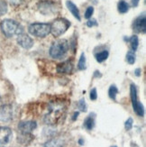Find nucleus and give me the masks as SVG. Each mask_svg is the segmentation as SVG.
Instances as JSON below:
<instances>
[{"label":"nucleus","instance_id":"obj_1","mask_svg":"<svg viewBox=\"0 0 146 147\" xmlns=\"http://www.w3.org/2000/svg\"><path fill=\"white\" fill-rule=\"evenodd\" d=\"M69 45L67 40L61 39L55 41L50 48L49 53L52 59H62L66 56Z\"/></svg>","mask_w":146,"mask_h":147},{"label":"nucleus","instance_id":"obj_2","mask_svg":"<svg viewBox=\"0 0 146 147\" xmlns=\"http://www.w3.org/2000/svg\"><path fill=\"white\" fill-rule=\"evenodd\" d=\"M1 30L3 34L8 38L24 33L23 27L12 19H5L1 22Z\"/></svg>","mask_w":146,"mask_h":147},{"label":"nucleus","instance_id":"obj_3","mask_svg":"<svg viewBox=\"0 0 146 147\" xmlns=\"http://www.w3.org/2000/svg\"><path fill=\"white\" fill-rule=\"evenodd\" d=\"M29 34L38 38H44L50 33V24L46 23H34L28 27Z\"/></svg>","mask_w":146,"mask_h":147},{"label":"nucleus","instance_id":"obj_4","mask_svg":"<svg viewBox=\"0 0 146 147\" xmlns=\"http://www.w3.org/2000/svg\"><path fill=\"white\" fill-rule=\"evenodd\" d=\"M71 26V22L65 18H57L50 24V34L54 37H59L62 35Z\"/></svg>","mask_w":146,"mask_h":147},{"label":"nucleus","instance_id":"obj_5","mask_svg":"<svg viewBox=\"0 0 146 147\" xmlns=\"http://www.w3.org/2000/svg\"><path fill=\"white\" fill-rule=\"evenodd\" d=\"M61 111H62V107L61 106H58L57 104H53L50 107V110L48 112V114L45 116V122L47 124H50V125H53L57 122V120H58L61 114Z\"/></svg>","mask_w":146,"mask_h":147},{"label":"nucleus","instance_id":"obj_6","mask_svg":"<svg viewBox=\"0 0 146 147\" xmlns=\"http://www.w3.org/2000/svg\"><path fill=\"white\" fill-rule=\"evenodd\" d=\"M38 8L42 15H52L58 12L56 4L50 1H43L38 4Z\"/></svg>","mask_w":146,"mask_h":147},{"label":"nucleus","instance_id":"obj_7","mask_svg":"<svg viewBox=\"0 0 146 147\" xmlns=\"http://www.w3.org/2000/svg\"><path fill=\"white\" fill-rule=\"evenodd\" d=\"M37 127V123L35 121H22L18 124V129L21 132L22 135H29Z\"/></svg>","mask_w":146,"mask_h":147},{"label":"nucleus","instance_id":"obj_8","mask_svg":"<svg viewBox=\"0 0 146 147\" xmlns=\"http://www.w3.org/2000/svg\"><path fill=\"white\" fill-rule=\"evenodd\" d=\"M17 43L22 48L29 50L34 46V40L29 35L23 33L17 35Z\"/></svg>","mask_w":146,"mask_h":147},{"label":"nucleus","instance_id":"obj_9","mask_svg":"<svg viewBox=\"0 0 146 147\" xmlns=\"http://www.w3.org/2000/svg\"><path fill=\"white\" fill-rule=\"evenodd\" d=\"M133 29L136 33H143L145 34L146 32V21H145V14H143L142 16H138L133 24Z\"/></svg>","mask_w":146,"mask_h":147},{"label":"nucleus","instance_id":"obj_10","mask_svg":"<svg viewBox=\"0 0 146 147\" xmlns=\"http://www.w3.org/2000/svg\"><path fill=\"white\" fill-rule=\"evenodd\" d=\"M13 118V107L11 105H3L0 107V121L8 122Z\"/></svg>","mask_w":146,"mask_h":147},{"label":"nucleus","instance_id":"obj_11","mask_svg":"<svg viewBox=\"0 0 146 147\" xmlns=\"http://www.w3.org/2000/svg\"><path fill=\"white\" fill-rule=\"evenodd\" d=\"M13 136L12 130L7 126H0V144H8Z\"/></svg>","mask_w":146,"mask_h":147},{"label":"nucleus","instance_id":"obj_12","mask_svg":"<svg viewBox=\"0 0 146 147\" xmlns=\"http://www.w3.org/2000/svg\"><path fill=\"white\" fill-rule=\"evenodd\" d=\"M73 62L71 61H66L57 65L56 71L61 74H71L73 71Z\"/></svg>","mask_w":146,"mask_h":147},{"label":"nucleus","instance_id":"obj_13","mask_svg":"<svg viewBox=\"0 0 146 147\" xmlns=\"http://www.w3.org/2000/svg\"><path fill=\"white\" fill-rule=\"evenodd\" d=\"M95 124H96V114L90 113L85 119L83 123V126L87 131H91L95 127Z\"/></svg>","mask_w":146,"mask_h":147},{"label":"nucleus","instance_id":"obj_14","mask_svg":"<svg viewBox=\"0 0 146 147\" xmlns=\"http://www.w3.org/2000/svg\"><path fill=\"white\" fill-rule=\"evenodd\" d=\"M66 5H67L68 9L69 10V12H71V14H72V16L76 19H78L79 21H80L81 17H80V14H79V10L77 7V5H76L74 3H72L71 1H67L66 2Z\"/></svg>","mask_w":146,"mask_h":147},{"label":"nucleus","instance_id":"obj_15","mask_svg":"<svg viewBox=\"0 0 146 147\" xmlns=\"http://www.w3.org/2000/svg\"><path fill=\"white\" fill-rule=\"evenodd\" d=\"M64 145V141L60 138H53L47 141L44 144L43 147H63Z\"/></svg>","mask_w":146,"mask_h":147},{"label":"nucleus","instance_id":"obj_16","mask_svg":"<svg viewBox=\"0 0 146 147\" xmlns=\"http://www.w3.org/2000/svg\"><path fill=\"white\" fill-rule=\"evenodd\" d=\"M130 94H131V100H132V104L133 107H135V105L138 103V98H137V89L136 86L135 84H131L130 86Z\"/></svg>","mask_w":146,"mask_h":147},{"label":"nucleus","instance_id":"obj_17","mask_svg":"<svg viewBox=\"0 0 146 147\" xmlns=\"http://www.w3.org/2000/svg\"><path fill=\"white\" fill-rule=\"evenodd\" d=\"M130 6L127 4V2H125L124 0H120L117 5V9L120 14H125L129 11Z\"/></svg>","mask_w":146,"mask_h":147},{"label":"nucleus","instance_id":"obj_18","mask_svg":"<svg viewBox=\"0 0 146 147\" xmlns=\"http://www.w3.org/2000/svg\"><path fill=\"white\" fill-rule=\"evenodd\" d=\"M108 55H109V53L107 52V51H102V52L97 53L96 55H95V57H96L97 61L101 63V62L105 61L107 58H108Z\"/></svg>","mask_w":146,"mask_h":147},{"label":"nucleus","instance_id":"obj_19","mask_svg":"<svg viewBox=\"0 0 146 147\" xmlns=\"http://www.w3.org/2000/svg\"><path fill=\"white\" fill-rule=\"evenodd\" d=\"M130 42V45H131V50L135 52L138 48L139 45V39H138V36L137 35H133L130 37V39L128 40Z\"/></svg>","mask_w":146,"mask_h":147},{"label":"nucleus","instance_id":"obj_20","mask_svg":"<svg viewBox=\"0 0 146 147\" xmlns=\"http://www.w3.org/2000/svg\"><path fill=\"white\" fill-rule=\"evenodd\" d=\"M135 59H136V56H135V53L134 51L129 50L127 53H126V61H127L129 64H134L135 62Z\"/></svg>","mask_w":146,"mask_h":147},{"label":"nucleus","instance_id":"obj_21","mask_svg":"<svg viewBox=\"0 0 146 147\" xmlns=\"http://www.w3.org/2000/svg\"><path fill=\"white\" fill-rule=\"evenodd\" d=\"M133 108H134L135 112L138 115L139 117H143L144 116V107H143V104L141 103L140 101H138V103L135 105V107H133Z\"/></svg>","mask_w":146,"mask_h":147},{"label":"nucleus","instance_id":"obj_22","mask_svg":"<svg viewBox=\"0 0 146 147\" xmlns=\"http://www.w3.org/2000/svg\"><path fill=\"white\" fill-rule=\"evenodd\" d=\"M118 93V88L116 85H111L109 88V90H108V96L109 98L113 100H116V95Z\"/></svg>","mask_w":146,"mask_h":147},{"label":"nucleus","instance_id":"obj_23","mask_svg":"<svg viewBox=\"0 0 146 147\" xmlns=\"http://www.w3.org/2000/svg\"><path fill=\"white\" fill-rule=\"evenodd\" d=\"M87 67V64H86V56H85V53H81L80 57H79V63H78V68L80 71H83Z\"/></svg>","mask_w":146,"mask_h":147},{"label":"nucleus","instance_id":"obj_24","mask_svg":"<svg viewBox=\"0 0 146 147\" xmlns=\"http://www.w3.org/2000/svg\"><path fill=\"white\" fill-rule=\"evenodd\" d=\"M7 12V4L5 0H0V16L6 14Z\"/></svg>","mask_w":146,"mask_h":147},{"label":"nucleus","instance_id":"obj_25","mask_svg":"<svg viewBox=\"0 0 146 147\" xmlns=\"http://www.w3.org/2000/svg\"><path fill=\"white\" fill-rule=\"evenodd\" d=\"M78 107L79 109L82 112H86L87 109V104H86V100L85 98H81L79 103H78Z\"/></svg>","mask_w":146,"mask_h":147},{"label":"nucleus","instance_id":"obj_26","mask_svg":"<svg viewBox=\"0 0 146 147\" xmlns=\"http://www.w3.org/2000/svg\"><path fill=\"white\" fill-rule=\"evenodd\" d=\"M94 14V7L93 6H88L85 12V18L86 19H90L91 16Z\"/></svg>","mask_w":146,"mask_h":147},{"label":"nucleus","instance_id":"obj_27","mask_svg":"<svg viewBox=\"0 0 146 147\" xmlns=\"http://www.w3.org/2000/svg\"><path fill=\"white\" fill-rule=\"evenodd\" d=\"M133 122H134V120H133L132 117H129L127 120H126V122L124 124V127H125V129L129 131L132 129V127H133Z\"/></svg>","mask_w":146,"mask_h":147},{"label":"nucleus","instance_id":"obj_28","mask_svg":"<svg viewBox=\"0 0 146 147\" xmlns=\"http://www.w3.org/2000/svg\"><path fill=\"white\" fill-rule=\"evenodd\" d=\"M86 24H87V27H93V26H98V25L96 19H92V18L88 19V21L87 22Z\"/></svg>","mask_w":146,"mask_h":147},{"label":"nucleus","instance_id":"obj_29","mask_svg":"<svg viewBox=\"0 0 146 147\" xmlns=\"http://www.w3.org/2000/svg\"><path fill=\"white\" fill-rule=\"evenodd\" d=\"M89 98L91 100H96L98 98V93H97V88H94L90 90V94H89Z\"/></svg>","mask_w":146,"mask_h":147},{"label":"nucleus","instance_id":"obj_30","mask_svg":"<svg viewBox=\"0 0 146 147\" xmlns=\"http://www.w3.org/2000/svg\"><path fill=\"white\" fill-rule=\"evenodd\" d=\"M139 2H140V0H131V5L133 7H136L139 5Z\"/></svg>","mask_w":146,"mask_h":147},{"label":"nucleus","instance_id":"obj_31","mask_svg":"<svg viewBox=\"0 0 146 147\" xmlns=\"http://www.w3.org/2000/svg\"><path fill=\"white\" fill-rule=\"evenodd\" d=\"M24 0H11V4L15 5H19L20 4L23 3Z\"/></svg>","mask_w":146,"mask_h":147},{"label":"nucleus","instance_id":"obj_32","mask_svg":"<svg viewBox=\"0 0 146 147\" xmlns=\"http://www.w3.org/2000/svg\"><path fill=\"white\" fill-rule=\"evenodd\" d=\"M79 116V111H75L74 113H73V115H72V121H76L77 120V118H78V117Z\"/></svg>","mask_w":146,"mask_h":147},{"label":"nucleus","instance_id":"obj_33","mask_svg":"<svg viewBox=\"0 0 146 147\" xmlns=\"http://www.w3.org/2000/svg\"><path fill=\"white\" fill-rule=\"evenodd\" d=\"M135 76H137V77H140L141 76V74H142V69H136L135 71Z\"/></svg>","mask_w":146,"mask_h":147},{"label":"nucleus","instance_id":"obj_34","mask_svg":"<svg viewBox=\"0 0 146 147\" xmlns=\"http://www.w3.org/2000/svg\"><path fill=\"white\" fill-rule=\"evenodd\" d=\"M79 145H83L84 144V140L83 139H79Z\"/></svg>","mask_w":146,"mask_h":147},{"label":"nucleus","instance_id":"obj_35","mask_svg":"<svg viewBox=\"0 0 146 147\" xmlns=\"http://www.w3.org/2000/svg\"><path fill=\"white\" fill-rule=\"evenodd\" d=\"M111 147H117V146H116V145H114V146H111Z\"/></svg>","mask_w":146,"mask_h":147},{"label":"nucleus","instance_id":"obj_36","mask_svg":"<svg viewBox=\"0 0 146 147\" xmlns=\"http://www.w3.org/2000/svg\"><path fill=\"white\" fill-rule=\"evenodd\" d=\"M0 147H5V146H0Z\"/></svg>","mask_w":146,"mask_h":147}]
</instances>
